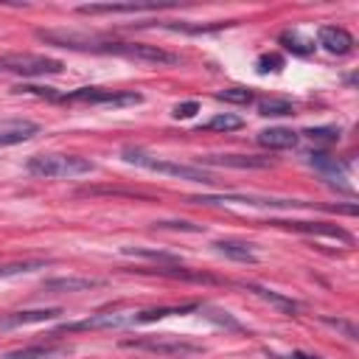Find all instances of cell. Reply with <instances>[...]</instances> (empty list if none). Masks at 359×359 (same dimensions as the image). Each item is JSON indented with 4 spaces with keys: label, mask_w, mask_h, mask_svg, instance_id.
I'll return each instance as SVG.
<instances>
[{
    "label": "cell",
    "mask_w": 359,
    "mask_h": 359,
    "mask_svg": "<svg viewBox=\"0 0 359 359\" xmlns=\"http://www.w3.org/2000/svg\"><path fill=\"white\" fill-rule=\"evenodd\" d=\"M36 36L48 45H59V48H70V50H93V53H115V56H126V59H137V62H151V65H177L180 56L171 50H163L157 45H146V42H109V39H98V36H84V34H73V31H36Z\"/></svg>",
    "instance_id": "cell-1"
},
{
    "label": "cell",
    "mask_w": 359,
    "mask_h": 359,
    "mask_svg": "<svg viewBox=\"0 0 359 359\" xmlns=\"http://www.w3.org/2000/svg\"><path fill=\"white\" fill-rule=\"evenodd\" d=\"M28 171L45 180H70V177L93 174L95 163L79 154H36L28 160Z\"/></svg>",
    "instance_id": "cell-2"
},
{
    "label": "cell",
    "mask_w": 359,
    "mask_h": 359,
    "mask_svg": "<svg viewBox=\"0 0 359 359\" xmlns=\"http://www.w3.org/2000/svg\"><path fill=\"white\" fill-rule=\"evenodd\" d=\"M121 157H123L126 163L140 165V168H149V171H157V174H168V177H180V180H188V182H202V185L216 182L202 165H182V163L154 160L151 154H146L143 149H135V146H126V149L121 151Z\"/></svg>",
    "instance_id": "cell-3"
},
{
    "label": "cell",
    "mask_w": 359,
    "mask_h": 359,
    "mask_svg": "<svg viewBox=\"0 0 359 359\" xmlns=\"http://www.w3.org/2000/svg\"><path fill=\"white\" fill-rule=\"evenodd\" d=\"M62 62L39 53H3L0 56V73H14L22 79H39V76H53L62 73Z\"/></svg>",
    "instance_id": "cell-4"
},
{
    "label": "cell",
    "mask_w": 359,
    "mask_h": 359,
    "mask_svg": "<svg viewBox=\"0 0 359 359\" xmlns=\"http://www.w3.org/2000/svg\"><path fill=\"white\" fill-rule=\"evenodd\" d=\"M62 104H90V107H135L143 101L140 93H121V90H104V87H79L73 93L59 95Z\"/></svg>",
    "instance_id": "cell-5"
},
{
    "label": "cell",
    "mask_w": 359,
    "mask_h": 359,
    "mask_svg": "<svg viewBox=\"0 0 359 359\" xmlns=\"http://www.w3.org/2000/svg\"><path fill=\"white\" fill-rule=\"evenodd\" d=\"M123 345L137 348V351H149V353H160V356H177V359L202 353V345H194V342H185L177 337H143V339H126Z\"/></svg>",
    "instance_id": "cell-6"
},
{
    "label": "cell",
    "mask_w": 359,
    "mask_h": 359,
    "mask_svg": "<svg viewBox=\"0 0 359 359\" xmlns=\"http://www.w3.org/2000/svg\"><path fill=\"white\" fill-rule=\"evenodd\" d=\"M191 202L196 205H250V208H309V202L300 199H275V196H233V194H222V196H194Z\"/></svg>",
    "instance_id": "cell-7"
},
{
    "label": "cell",
    "mask_w": 359,
    "mask_h": 359,
    "mask_svg": "<svg viewBox=\"0 0 359 359\" xmlns=\"http://www.w3.org/2000/svg\"><path fill=\"white\" fill-rule=\"evenodd\" d=\"M132 323H135V311H101L87 320L62 325V331H101V328H121V325H132Z\"/></svg>",
    "instance_id": "cell-8"
},
{
    "label": "cell",
    "mask_w": 359,
    "mask_h": 359,
    "mask_svg": "<svg viewBox=\"0 0 359 359\" xmlns=\"http://www.w3.org/2000/svg\"><path fill=\"white\" fill-rule=\"evenodd\" d=\"M39 135V123L28 118H0V146H17Z\"/></svg>",
    "instance_id": "cell-9"
},
{
    "label": "cell",
    "mask_w": 359,
    "mask_h": 359,
    "mask_svg": "<svg viewBox=\"0 0 359 359\" xmlns=\"http://www.w3.org/2000/svg\"><path fill=\"white\" fill-rule=\"evenodd\" d=\"M98 286H104V280L67 275V278H48L42 283V292H48V294H73V292H87V289H98Z\"/></svg>",
    "instance_id": "cell-10"
},
{
    "label": "cell",
    "mask_w": 359,
    "mask_h": 359,
    "mask_svg": "<svg viewBox=\"0 0 359 359\" xmlns=\"http://www.w3.org/2000/svg\"><path fill=\"white\" fill-rule=\"evenodd\" d=\"M62 317V309H31V311H11L6 317H0V328H20V325H39V323H50Z\"/></svg>",
    "instance_id": "cell-11"
},
{
    "label": "cell",
    "mask_w": 359,
    "mask_h": 359,
    "mask_svg": "<svg viewBox=\"0 0 359 359\" xmlns=\"http://www.w3.org/2000/svg\"><path fill=\"white\" fill-rule=\"evenodd\" d=\"M317 42L334 56H345V53L353 50V36L339 25H323L320 34H317Z\"/></svg>",
    "instance_id": "cell-12"
},
{
    "label": "cell",
    "mask_w": 359,
    "mask_h": 359,
    "mask_svg": "<svg viewBox=\"0 0 359 359\" xmlns=\"http://www.w3.org/2000/svg\"><path fill=\"white\" fill-rule=\"evenodd\" d=\"M227 165V168H266L269 157H252V154H205L196 160V165Z\"/></svg>",
    "instance_id": "cell-13"
},
{
    "label": "cell",
    "mask_w": 359,
    "mask_h": 359,
    "mask_svg": "<svg viewBox=\"0 0 359 359\" xmlns=\"http://www.w3.org/2000/svg\"><path fill=\"white\" fill-rule=\"evenodd\" d=\"M160 3H90L79 6V14H135V11H157Z\"/></svg>",
    "instance_id": "cell-14"
},
{
    "label": "cell",
    "mask_w": 359,
    "mask_h": 359,
    "mask_svg": "<svg viewBox=\"0 0 359 359\" xmlns=\"http://www.w3.org/2000/svg\"><path fill=\"white\" fill-rule=\"evenodd\" d=\"M59 353H70V348L67 345H53V342L25 345V348H17V351H6L0 359H53Z\"/></svg>",
    "instance_id": "cell-15"
},
{
    "label": "cell",
    "mask_w": 359,
    "mask_h": 359,
    "mask_svg": "<svg viewBox=\"0 0 359 359\" xmlns=\"http://www.w3.org/2000/svg\"><path fill=\"white\" fill-rule=\"evenodd\" d=\"M309 163L314 165V168H320L334 185H339L342 191H351V185L345 182V171H342V163L337 160V157H331V154H323V151H317V154H309Z\"/></svg>",
    "instance_id": "cell-16"
},
{
    "label": "cell",
    "mask_w": 359,
    "mask_h": 359,
    "mask_svg": "<svg viewBox=\"0 0 359 359\" xmlns=\"http://www.w3.org/2000/svg\"><path fill=\"white\" fill-rule=\"evenodd\" d=\"M275 224H283L289 230H297V233H314V236H331V238H339V241H351V236L337 227V224H325V222H275Z\"/></svg>",
    "instance_id": "cell-17"
},
{
    "label": "cell",
    "mask_w": 359,
    "mask_h": 359,
    "mask_svg": "<svg viewBox=\"0 0 359 359\" xmlns=\"http://www.w3.org/2000/svg\"><path fill=\"white\" fill-rule=\"evenodd\" d=\"M258 143L264 149H292V146H297V132H292L286 126H272V129L258 132Z\"/></svg>",
    "instance_id": "cell-18"
},
{
    "label": "cell",
    "mask_w": 359,
    "mask_h": 359,
    "mask_svg": "<svg viewBox=\"0 0 359 359\" xmlns=\"http://www.w3.org/2000/svg\"><path fill=\"white\" fill-rule=\"evenodd\" d=\"M213 247H216V252H222V255H227V258H233V261H241V264H255V261H258V255L252 252V247L244 244V241L222 238V241H213Z\"/></svg>",
    "instance_id": "cell-19"
},
{
    "label": "cell",
    "mask_w": 359,
    "mask_h": 359,
    "mask_svg": "<svg viewBox=\"0 0 359 359\" xmlns=\"http://www.w3.org/2000/svg\"><path fill=\"white\" fill-rule=\"evenodd\" d=\"M244 289L252 292V294H258L261 300L278 306V309L286 311V314H294V311H297V303H294V300H289V297H283V294H278V292H272V289H264V286H255V283H244Z\"/></svg>",
    "instance_id": "cell-20"
},
{
    "label": "cell",
    "mask_w": 359,
    "mask_h": 359,
    "mask_svg": "<svg viewBox=\"0 0 359 359\" xmlns=\"http://www.w3.org/2000/svg\"><path fill=\"white\" fill-rule=\"evenodd\" d=\"M50 261L45 258H34V261H11V264H0V278H11V275H25V272H36L45 269Z\"/></svg>",
    "instance_id": "cell-21"
},
{
    "label": "cell",
    "mask_w": 359,
    "mask_h": 359,
    "mask_svg": "<svg viewBox=\"0 0 359 359\" xmlns=\"http://www.w3.org/2000/svg\"><path fill=\"white\" fill-rule=\"evenodd\" d=\"M123 255H135V258H146V261H163V264H180L177 255L171 252H160V250H149V247H121Z\"/></svg>",
    "instance_id": "cell-22"
},
{
    "label": "cell",
    "mask_w": 359,
    "mask_h": 359,
    "mask_svg": "<svg viewBox=\"0 0 359 359\" xmlns=\"http://www.w3.org/2000/svg\"><path fill=\"white\" fill-rule=\"evenodd\" d=\"M241 126H244V121L230 112H222V115H213L210 121H205V129H210V132H236Z\"/></svg>",
    "instance_id": "cell-23"
},
{
    "label": "cell",
    "mask_w": 359,
    "mask_h": 359,
    "mask_svg": "<svg viewBox=\"0 0 359 359\" xmlns=\"http://www.w3.org/2000/svg\"><path fill=\"white\" fill-rule=\"evenodd\" d=\"M280 45H283L286 50L297 53V56H309V53L314 50V45H311L309 39H303L300 34H294V31H286V34H280Z\"/></svg>",
    "instance_id": "cell-24"
},
{
    "label": "cell",
    "mask_w": 359,
    "mask_h": 359,
    "mask_svg": "<svg viewBox=\"0 0 359 359\" xmlns=\"http://www.w3.org/2000/svg\"><path fill=\"white\" fill-rule=\"evenodd\" d=\"M294 112V107L286 101V98H264V101H258V115H292Z\"/></svg>",
    "instance_id": "cell-25"
},
{
    "label": "cell",
    "mask_w": 359,
    "mask_h": 359,
    "mask_svg": "<svg viewBox=\"0 0 359 359\" xmlns=\"http://www.w3.org/2000/svg\"><path fill=\"white\" fill-rule=\"evenodd\" d=\"M216 98H219V101H227V104H241V107L252 104V93H250V90H244V87L222 90V93H216Z\"/></svg>",
    "instance_id": "cell-26"
},
{
    "label": "cell",
    "mask_w": 359,
    "mask_h": 359,
    "mask_svg": "<svg viewBox=\"0 0 359 359\" xmlns=\"http://www.w3.org/2000/svg\"><path fill=\"white\" fill-rule=\"evenodd\" d=\"M303 135L311 137V140H317V143H334V140H339V129L337 126H317V129H306Z\"/></svg>",
    "instance_id": "cell-27"
},
{
    "label": "cell",
    "mask_w": 359,
    "mask_h": 359,
    "mask_svg": "<svg viewBox=\"0 0 359 359\" xmlns=\"http://www.w3.org/2000/svg\"><path fill=\"white\" fill-rule=\"evenodd\" d=\"M280 67H283V59L275 56V53H264V56L258 59V70H261V73H266V70H280Z\"/></svg>",
    "instance_id": "cell-28"
},
{
    "label": "cell",
    "mask_w": 359,
    "mask_h": 359,
    "mask_svg": "<svg viewBox=\"0 0 359 359\" xmlns=\"http://www.w3.org/2000/svg\"><path fill=\"white\" fill-rule=\"evenodd\" d=\"M196 109H199V104H196V101H185V104H177V107H174V118H191Z\"/></svg>",
    "instance_id": "cell-29"
},
{
    "label": "cell",
    "mask_w": 359,
    "mask_h": 359,
    "mask_svg": "<svg viewBox=\"0 0 359 359\" xmlns=\"http://www.w3.org/2000/svg\"><path fill=\"white\" fill-rule=\"evenodd\" d=\"M325 323L334 325V328H339V331H345L348 339H356V328H353L351 323H345V320H334V317H325Z\"/></svg>",
    "instance_id": "cell-30"
},
{
    "label": "cell",
    "mask_w": 359,
    "mask_h": 359,
    "mask_svg": "<svg viewBox=\"0 0 359 359\" xmlns=\"http://www.w3.org/2000/svg\"><path fill=\"white\" fill-rule=\"evenodd\" d=\"M157 227H171V230H194V233H199V227H196V224H191V222H157Z\"/></svg>",
    "instance_id": "cell-31"
},
{
    "label": "cell",
    "mask_w": 359,
    "mask_h": 359,
    "mask_svg": "<svg viewBox=\"0 0 359 359\" xmlns=\"http://www.w3.org/2000/svg\"><path fill=\"white\" fill-rule=\"evenodd\" d=\"M292 359H317V356H309V353H300L297 351V353H292Z\"/></svg>",
    "instance_id": "cell-32"
}]
</instances>
